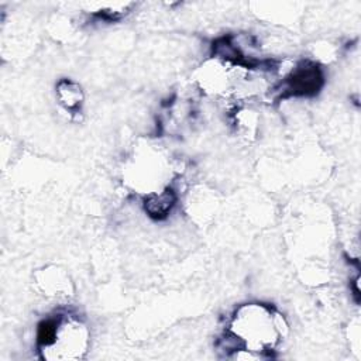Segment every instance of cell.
I'll list each match as a JSON object with an SVG mask.
<instances>
[{"instance_id": "6da1fadb", "label": "cell", "mask_w": 361, "mask_h": 361, "mask_svg": "<svg viewBox=\"0 0 361 361\" xmlns=\"http://www.w3.org/2000/svg\"><path fill=\"white\" fill-rule=\"evenodd\" d=\"M320 80H322V76L317 68L314 69L312 66L306 69H299L292 78L290 89H293V93H300V94H306L314 90L317 92Z\"/></svg>"}]
</instances>
